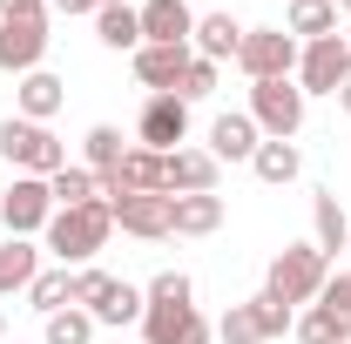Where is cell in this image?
Listing matches in <instances>:
<instances>
[{"label":"cell","instance_id":"7","mask_svg":"<svg viewBox=\"0 0 351 344\" xmlns=\"http://www.w3.org/2000/svg\"><path fill=\"white\" fill-rule=\"evenodd\" d=\"M237 61H243L250 82H284L298 68V41H291V27H257V34H243Z\"/></svg>","mask_w":351,"mask_h":344},{"label":"cell","instance_id":"2","mask_svg":"<svg viewBox=\"0 0 351 344\" xmlns=\"http://www.w3.org/2000/svg\"><path fill=\"white\" fill-rule=\"evenodd\" d=\"M108 230H115V216L108 203H82V210H54L47 216V250L61 263H88L101 243H108Z\"/></svg>","mask_w":351,"mask_h":344},{"label":"cell","instance_id":"6","mask_svg":"<svg viewBox=\"0 0 351 344\" xmlns=\"http://www.w3.org/2000/svg\"><path fill=\"white\" fill-rule=\"evenodd\" d=\"M345 82H351L345 34H324V41H311L304 54H298V88H304V95H338Z\"/></svg>","mask_w":351,"mask_h":344},{"label":"cell","instance_id":"35","mask_svg":"<svg viewBox=\"0 0 351 344\" xmlns=\"http://www.w3.org/2000/svg\"><path fill=\"white\" fill-rule=\"evenodd\" d=\"M108 277L101 270H75V291H68V304H95V291H101Z\"/></svg>","mask_w":351,"mask_h":344},{"label":"cell","instance_id":"16","mask_svg":"<svg viewBox=\"0 0 351 344\" xmlns=\"http://www.w3.org/2000/svg\"><path fill=\"white\" fill-rule=\"evenodd\" d=\"M142 291H135V284H122V277H108V284H101V291H95V304H88V317H95V324H129V317H142Z\"/></svg>","mask_w":351,"mask_h":344},{"label":"cell","instance_id":"28","mask_svg":"<svg viewBox=\"0 0 351 344\" xmlns=\"http://www.w3.org/2000/svg\"><path fill=\"white\" fill-rule=\"evenodd\" d=\"M47 344H95V317L88 310H54L47 317Z\"/></svg>","mask_w":351,"mask_h":344},{"label":"cell","instance_id":"32","mask_svg":"<svg viewBox=\"0 0 351 344\" xmlns=\"http://www.w3.org/2000/svg\"><path fill=\"white\" fill-rule=\"evenodd\" d=\"M217 338H223V344H263V331H257V317H250V304H230V310H223V324H217Z\"/></svg>","mask_w":351,"mask_h":344},{"label":"cell","instance_id":"40","mask_svg":"<svg viewBox=\"0 0 351 344\" xmlns=\"http://www.w3.org/2000/svg\"><path fill=\"white\" fill-rule=\"evenodd\" d=\"M345 47H351V34H345Z\"/></svg>","mask_w":351,"mask_h":344},{"label":"cell","instance_id":"14","mask_svg":"<svg viewBox=\"0 0 351 344\" xmlns=\"http://www.w3.org/2000/svg\"><path fill=\"white\" fill-rule=\"evenodd\" d=\"M182 68H189V47H156V41H142V47H135V75L156 88V95H176Z\"/></svg>","mask_w":351,"mask_h":344},{"label":"cell","instance_id":"31","mask_svg":"<svg viewBox=\"0 0 351 344\" xmlns=\"http://www.w3.org/2000/svg\"><path fill=\"white\" fill-rule=\"evenodd\" d=\"M250 317H257L263 338H284V331H291V304L270 297V291H263V297H250Z\"/></svg>","mask_w":351,"mask_h":344},{"label":"cell","instance_id":"9","mask_svg":"<svg viewBox=\"0 0 351 344\" xmlns=\"http://www.w3.org/2000/svg\"><path fill=\"white\" fill-rule=\"evenodd\" d=\"M47 216H54V196H47L41 175H21V182L0 196V223H7L14 236H27V230H47Z\"/></svg>","mask_w":351,"mask_h":344},{"label":"cell","instance_id":"34","mask_svg":"<svg viewBox=\"0 0 351 344\" xmlns=\"http://www.w3.org/2000/svg\"><path fill=\"white\" fill-rule=\"evenodd\" d=\"M0 21H47V0H0Z\"/></svg>","mask_w":351,"mask_h":344},{"label":"cell","instance_id":"15","mask_svg":"<svg viewBox=\"0 0 351 344\" xmlns=\"http://www.w3.org/2000/svg\"><path fill=\"white\" fill-rule=\"evenodd\" d=\"M169 210H176V236H210L223 223V196L217 189H203V196H169Z\"/></svg>","mask_w":351,"mask_h":344},{"label":"cell","instance_id":"26","mask_svg":"<svg viewBox=\"0 0 351 344\" xmlns=\"http://www.w3.org/2000/svg\"><path fill=\"white\" fill-rule=\"evenodd\" d=\"M250 162H257L263 182H291V175H298V149H291V142H257Z\"/></svg>","mask_w":351,"mask_h":344},{"label":"cell","instance_id":"1","mask_svg":"<svg viewBox=\"0 0 351 344\" xmlns=\"http://www.w3.org/2000/svg\"><path fill=\"white\" fill-rule=\"evenodd\" d=\"M142 331L149 344H210V324L189 310V277L182 270H156V284L142 291Z\"/></svg>","mask_w":351,"mask_h":344},{"label":"cell","instance_id":"23","mask_svg":"<svg viewBox=\"0 0 351 344\" xmlns=\"http://www.w3.org/2000/svg\"><path fill=\"white\" fill-rule=\"evenodd\" d=\"M291 34H311V41L338 34V7L331 0H291Z\"/></svg>","mask_w":351,"mask_h":344},{"label":"cell","instance_id":"8","mask_svg":"<svg viewBox=\"0 0 351 344\" xmlns=\"http://www.w3.org/2000/svg\"><path fill=\"white\" fill-rule=\"evenodd\" d=\"M108 216L129 230V236H176V210L162 189H129V196H108Z\"/></svg>","mask_w":351,"mask_h":344},{"label":"cell","instance_id":"36","mask_svg":"<svg viewBox=\"0 0 351 344\" xmlns=\"http://www.w3.org/2000/svg\"><path fill=\"white\" fill-rule=\"evenodd\" d=\"M61 14H101V0H54Z\"/></svg>","mask_w":351,"mask_h":344},{"label":"cell","instance_id":"11","mask_svg":"<svg viewBox=\"0 0 351 344\" xmlns=\"http://www.w3.org/2000/svg\"><path fill=\"white\" fill-rule=\"evenodd\" d=\"M217 189V156L210 149H169L162 156V196H203Z\"/></svg>","mask_w":351,"mask_h":344},{"label":"cell","instance_id":"29","mask_svg":"<svg viewBox=\"0 0 351 344\" xmlns=\"http://www.w3.org/2000/svg\"><path fill=\"white\" fill-rule=\"evenodd\" d=\"M317 310H324V317H331V324L351 338V277H324V291H317Z\"/></svg>","mask_w":351,"mask_h":344},{"label":"cell","instance_id":"18","mask_svg":"<svg viewBox=\"0 0 351 344\" xmlns=\"http://www.w3.org/2000/svg\"><path fill=\"white\" fill-rule=\"evenodd\" d=\"M47 196H54V210L101 203V175H95V169H54V175H47Z\"/></svg>","mask_w":351,"mask_h":344},{"label":"cell","instance_id":"37","mask_svg":"<svg viewBox=\"0 0 351 344\" xmlns=\"http://www.w3.org/2000/svg\"><path fill=\"white\" fill-rule=\"evenodd\" d=\"M338 101H345V115H351V82H345V88H338Z\"/></svg>","mask_w":351,"mask_h":344},{"label":"cell","instance_id":"3","mask_svg":"<svg viewBox=\"0 0 351 344\" xmlns=\"http://www.w3.org/2000/svg\"><path fill=\"white\" fill-rule=\"evenodd\" d=\"M0 156L21 175H41V182L54 169H68V149L47 135V122H0Z\"/></svg>","mask_w":351,"mask_h":344},{"label":"cell","instance_id":"4","mask_svg":"<svg viewBox=\"0 0 351 344\" xmlns=\"http://www.w3.org/2000/svg\"><path fill=\"white\" fill-rule=\"evenodd\" d=\"M250 122L257 129H270V142H291V135L304 129V88L291 82H257L250 88Z\"/></svg>","mask_w":351,"mask_h":344},{"label":"cell","instance_id":"38","mask_svg":"<svg viewBox=\"0 0 351 344\" xmlns=\"http://www.w3.org/2000/svg\"><path fill=\"white\" fill-rule=\"evenodd\" d=\"M101 7H122V0H101Z\"/></svg>","mask_w":351,"mask_h":344},{"label":"cell","instance_id":"20","mask_svg":"<svg viewBox=\"0 0 351 344\" xmlns=\"http://www.w3.org/2000/svg\"><path fill=\"white\" fill-rule=\"evenodd\" d=\"M196 47H203V61H230V54L243 47V27H237L230 14H203V21H196Z\"/></svg>","mask_w":351,"mask_h":344},{"label":"cell","instance_id":"25","mask_svg":"<svg viewBox=\"0 0 351 344\" xmlns=\"http://www.w3.org/2000/svg\"><path fill=\"white\" fill-rule=\"evenodd\" d=\"M122 156H129V149H122V129H108V122L88 129V169H95V175H115Z\"/></svg>","mask_w":351,"mask_h":344},{"label":"cell","instance_id":"19","mask_svg":"<svg viewBox=\"0 0 351 344\" xmlns=\"http://www.w3.org/2000/svg\"><path fill=\"white\" fill-rule=\"evenodd\" d=\"M61 95H68V88L54 82L47 68H34V75H21V122H47V115L61 108Z\"/></svg>","mask_w":351,"mask_h":344},{"label":"cell","instance_id":"5","mask_svg":"<svg viewBox=\"0 0 351 344\" xmlns=\"http://www.w3.org/2000/svg\"><path fill=\"white\" fill-rule=\"evenodd\" d=\"M324 277H331V270H324V250H317V243H298V250H284V257L270 263V284H263V291L284 297V304H311L324 291Z\"/></svg>","mask_w":351,"mask_h":344},{"label":"cell","instance_id":"17","mask_svg":"<svg viewBox=\"0 0 351 344\" xmlns=\"http://www.w3.org/2000/svg\"><path fill=\"white\" fill-rule=\"evenodd\" d=\"M210 156H217V162H243V156H257V122H250V115H217V129H210Z\"/></svg>","mask_w":351,"mask_h":344},{"label":"cell","instance_id":"12","mask_svg":"<svg viewBox=\"0 0 351 344\" xmlns=\"http://www.w3.org/2000/svg\"><path fill=\"white\" fill-rule=\"evenodd\" d=\"M47 54V21H0V68L7 75H34Z\"/></svg>","mask_w":351,"mask_h":344},{"label":"cell","instance_id":"21","mask_svg":"<svg viewBox=\"0 0 351 344\" xmlns=\"http://www.w3.org/2000/svg\"><path fill=\"white\" fill-rule=\"evenodd\" d=\"M41 270H34V243H21V236H7L0 243V297L7 291H27Z\"/></svg>","mask_w":351,"mask_h":344},{"label":"cell","instance_id":"30","mask_svg":"<svg viewBox=\"0 0 351 344\" xmlns=\"http://www.w3.org/2000/svg\"><path fill=\"white\" fill-rule=\"evenodd\" d=\"M182 101H203V95H217V61H203V54H189V68H182V82H176Z\"/></svg>","mask_w":351,"mask_h":344},{"label":"cell","instance_id":"10","mask_svg":"<svg viewBox=\"0 0 351 344\" xmlns=\"http://www.w3.org/2000/svg\"><path fill=\"white\" fill-rule=\"evenodd\" d=\"M135 129H142V142H149L156 156H169L176 142L189 135V101H182V95H149V108H142Z\"/></svg>","mask_w":351,"mask_h":344},{"label":"cell","instance_id":"13","mask_svg":"<svg viewBox=\"0 0 351 344\" xmlns=\"http://www.w3.org/2000/svg\"><path fill=\"white\" fill-rule=\"evenodd\" d=\"M189 34H196V14H189L182 0H149V7H142V41L189 47Z\"/></svg>","mask_w":351,"mask_h":344},{"label":"cell","instance_id":"33","mask_svg":"<svg viewBox=\"0 0 351 344\" xmlns=\"http://www.w3.org/2000/svg\"><path fill=\"white\" fill-rule=\"evenodd\" d=\"M298 338H304V344H345V331H338V324H331L324 310H311L304 324H298Z\"/></svg>","mask_w":351,"mask_h":344},{"label":"cell","instance_id":"24","mask_svg":"<svg viewBox=\"0 0 351 344\" xmlns=\"http://www.w3.org/2000/svg\"><path fill=\"white\" fill-rule=\"evenodd\" d=\"M95 27H101L108 47H142V14H135V7H101Z\"/></svg>","mask_w":351,"mask_h":344},{"label":"cell","instance_id":"22","mask_svg":"<svg viewBox=\"0 0 351 344\" xmlns=\"http://www.w3.org/2000/svg\"><path fill=\"white\" fill-rule=\"evenodd\" d=\"M311 216H317V250H324V257L351 243V216L338 210V196H317V203H311Z\"/></svg>","mask_w":351,"mask_h":344},{"label":"cell","instance_id":"39","mask_svg":"<svg viewBox=\"0 0 351 344\" xmlns=\"http://www.w3.org/2000/svg\"><path fill=\"white\" fill-rule=\"evenodd\" d=\"M338 7H345V14H351V0H338Z\"/></svg>","mask_w":351,"mask_h":344},{"label":"cell","instance_id":"27","mask_svg":"<svg viewBox=\"0 0 351 344\" xmlns=\"http://www.w3.org/2000/svg\"><path fill=\"white\" fill-rule=\"evenodd\" d=\"M68 291H75V277H68V270H41V277L27 284V297H34V310H47V317H54V310L68 304Z\"/></svg>","mask_w":351,"mask_h":344}]
</instances>
